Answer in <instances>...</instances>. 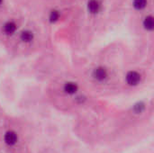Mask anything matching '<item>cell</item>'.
<instances>
[{
  "instance_id": "6da1fadb",
  "label": "cell",
  "mask_w": 154,
  "mask_h": 153,
  "mask_svg": "<svg viewBox=\"0 0 154 153\" xmlns=\"http://www.w3.org/2000/svg\"><path fill=\"white\" fill-rule=\"evenodd\" d=\"M125 79H126V82H127L128 85H130V86H136L141 81V75L137 71L131 70V71H129L126 74Z\"/></svg>"
},
{
  "instance_id": "9c48e42d",
  "label": "cell",
  "mask_w": 154,
  "mask_h": 153,
  "mask_svg": "<svg viewBox=\"0 0 154 153\" xmlns=\"http://www.w3.org/2000/svg\"><path fill=\"white\" fill-rule=\"evenodd\" d=\"M144 109H145V105H144V103H143V102H138V103H136V104L134 106L133 111H134L135 114L139 115V114H142V113L144 111Z\"/></svg>"
},
{
  "instance_id": "ba28073f",
  "label": "cell",
  "mask_w": 154,
  "mask_h": 153,
  "mask_svg": "<svg viewBox=\"0 0 154 153\" xmlns=\"http://www.w3.org/2000/svg\"><path fill=\"white\" fill-rule=\"evenodd\" d=\"M143 26L146 30L152 31L153 29L154 26V22H153V17L152 16H147L144 21H143Z\"/></svg>"
},
{
  "instance_id": "3957f363",
  "label": "cell",
  "mask_w": 154,
  "mask_h": 153,
  "mask_svg": "<svg viewBox=\"0 0 154 153\" xmlns=\"http://www.w3.org/2000/svg\"><path fill=\"white\" fill-rule=\"evenodd\" d=\"M17 134L13 132V131H8L7 133H5L4 140L6 144L8 145H14L17 142Z\"/></svg>"
},
{
  "instance_id": "7a4b0ae2",
  "label": "cell",
  "mask_w": 154,
  "mask_h": 153,
  "mask_svg": "<svg viewBox=\"0 0 154 153\" xmlns=\"http://www.w3.org/2000/svg\"><path fill=\"white\" fill-rule=\"evenodd\" d=\"M92 76L97 81H104V80H106L107 78L108 73H107V70L106 69V68L97 67L93 70Z\"/></svg>"
},
{
  "instance_id": "7c38bea8",
  "label": "cell",
  "mask_w": 154,
  "mask_h": 153,
  "mask_svg": "<svg viewBox=\"0 0 154 153\" xmlns=\"http://www.w3.org/2000/svg\"><path fill=\"white\" fill-rule=\"evenodd\" d=\"M2 2H3V0H0V5L2 4Z\"/></svg>"
},
{
  "instance_id": "277c9868",
  "label": "cell",
  "mask_w": 154,
  "mask_h": 153,
  "mask_svg": "<svg viewBox=\"0 0 154 153\" xmlns=\"http://www.w3.org/2000/svg\"><path fill=\"white\" fill-rule=\"evenodd\" d=\"M88 10L90 14H97L100 10V4L97 0H89L88 3Z\"/></svg>"
},
{
  "instance_id": "52a82bcc",
  "label": "cell",
  "mask_w": 154,
  "mask_h": 153,
  "mask_svg": "<svg viewBox=\"0 0 154 153\" xmlns=\"http://www.w3.org/2000/svg\"><path fill=\"white\" fill-rule=\"evenodd\" d=\"M20 39L23 42H31L33 40V33L31 31H28V30L23 31V32H21Z\"/></svg>"
},
{
  "instance_id": "8992f818",
  "label": "cell",
  "mask_w": 154,
  "mask_h": 153,
  "mask_svg": "<svg viewBox=\"0 0 154 153\" xmlns=\"http://www.w3.org/2000/svg\"><path fill=\"white\" fill-rule=\"evenodd\" d=\"M63 89L64 91L67 93V94H69V95H72V94H75L78 90V86L76 83H73V82H67L65 83L64 87H63Z\"/></svg>"
},
{
  "instance_id": "30bf717a",
  "label": "cell",
  "mask_w": 154,
  "mask_h": 153,
  "mask_svg": "<svg viewBox=\"0 0 154 153\" xmlns=\"http://www.w3.org/2000/svg\"><path fill=\"white\" fill-rule=\"evenodd\" d=\"M147 5V0H134V6L137 10L143 9Z\"/></svg>"
},
{
  "instance_id": "8fae6325",
  "label": "cell",
  "mask_w": 154,
  "mask_h": 153,
  "mask_svg": "<svg viewBox=\"0 0 154 153\" xmlns=\"http://www.w3.org/2000/svg\"><path fill=\"white\" fill-rule=\"evenodd\" d=\"M60 17V14L57 10H52L51 13H50V15H49V19L51 23H54L56 21H58Z\"/></svg>"
},
{
  "instance_id": "5b68a950",
  "label": "cell",
  "mask_w": 154,
  "mask_h": 153,
  "mask_svg": "<svg viewBox=\"0 0 154 153\" xmlns=\"http://www.w3.org/2000/svg\"><path fill=\"white\" fill-rule=\"evenodd\" d=\"M15 30H16V24L14 22H11V21L5 23L4 24V26H3V31L7 35L13 34L15 32Z\"/></svg>"
}]
</instances>
